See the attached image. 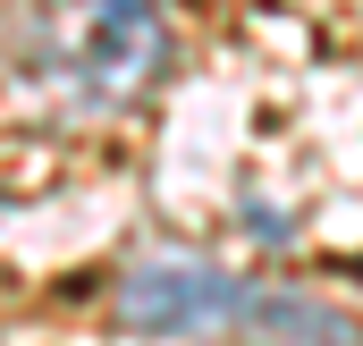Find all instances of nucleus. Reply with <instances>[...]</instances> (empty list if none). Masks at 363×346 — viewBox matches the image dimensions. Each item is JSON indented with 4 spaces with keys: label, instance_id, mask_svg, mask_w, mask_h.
Masks as SVG:
<instances>
[{
    "label": "nucleus",
    "instance_id": "obj_2",
    "mask_svg": "<svg viewBox=\"0 0 363 346\" xmlns=\"http://www.w3.org/2000/svg\"><path fill=\"white\" fill-rule=\"evenodd\" d=\"M254 304V287H237L228 270H203V262H152L118 287V313L135 330H237Z\"/></svg>",
    "mask_w": 363,
    "mask_h": 346
},
{
    "label": "nucleus",
    "instance_id": "obj_3",
    "mask_svg": "<svg viewBox=\"0 0 363 346\" xmlns=\"http://www.w3.org/2000/svg\"><path fill=\"white\" fill-rule=\"evenodd\" d=\"M237 330H262V338H279V346H355V330H347L338 313H321V304H304V296H262V287H254V304H245Z\"/></svg>",
    "mask_w": 363,
    "mask_h": 346
},
{
    "label": "nucleus",
    "instance_id": "obj_1",
    "mask_svg": "<svg viewBox=\"0 0 363 346\" xmlns=\"http://www.w3.org/2000/svg\"><path fill=\"white\" fill-rule=\"evenodd\" d=\"M43 60L85 101H127L169 60V26L152 0H43Z\"/></svg>",
    "mask_w": 363,
    "mask_h": 346
}]
</instances>
